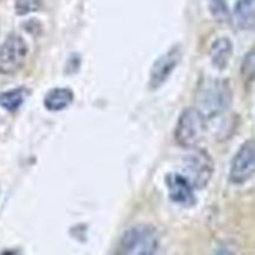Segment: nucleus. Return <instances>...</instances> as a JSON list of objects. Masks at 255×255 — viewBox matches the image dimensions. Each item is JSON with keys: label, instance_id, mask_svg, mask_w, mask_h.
<instances>
[{"label": "nucleus", "instance_id": "nucleus-8", "mask_svg": "<svg viewBox=\"0 0 255 255\" xmlns=\"http://www.w3.org/2000/svg\"><path fill=\"white\" fill-rule=\"evenodd\" d=\"M166 186L168 189L169 198L177 204L193 206L196 203L194 188L191 182L179 173H169L166 176Z\"/></svg>", "mask_w": 255, "mask_h": 255}, {"label": "nucleus", "instance_id": "nucleus-1", "mask_svg": "<svg viewBox=\"0 0 255 255\" xmlns=\"http://www.w3.org/2000/svg\"><path fill=\"white\" fill-rule=\"evenodd\" d=\"M232 102V91L227 80L208 77L199 85L196 109L207 120L226 112Z\"/></svg>", "mask_w": 255, "mask_h": 255}, {"label": "nucleus", "instance_id": "nucleus-5", "mask_svg": "<svg viewBox=\"0 0 255 255\" xmlns=\"http://www.w3.org/2000/svg\"><path fill=\"white\" fill-rule=\"evenodd\" d=\"M29 46L19 34H10L0 45V74L12 75L24 66Z\"/></svg>", "mask_w": 255, "mask_h": 255}, {"label": "nucleus", "instance_id": "nucleus-10", "mask_svg": "<svg viewBox=\"0 0 255 255\" xmlns=\"http://www.w3.org/2000/svg\"><path fill=\"white\" fill-rule=\"evenodd\" d=\"M74 101V92L66 87H55L50 90L44 99V106L52 112L62 111Z\"/></svg>", "mask_w": 255, "mask_h": 255}, {"label": "nucleus", "instance_id": "nucleus-2", "mask_svg": "<svg viewBox=\"0 0 255 255\" xmlns=\"http://www.w3.org/2000/svg\"><path fill=\"white\" fill-rule=\"evenodd\" d=\"M159 246L158 233L147 224L129 228L120 239L114 255H154Z\"/></svg>", "mask_w": 255, "mask_h": 255}, {"label": "nucleus", "instance_id": "nucleus-14", "mask_svg": "<svg viewBox=\"0 0 255 255\" xmlns=\"http://www.w3.org/2000/svg\"><path fill=\"white\" fill-rule=\"evenodd\" d=\"M242 77L247 84L255 79V47L246 55L242 64Z\"/></svg>", "mask_w": 255, "mask_h": 255}, {"label": "nucleus", "instance_id": "nucleus-6", "mask_svg": "<svg viewBox=\"0 0 255 255\" xmlns=\"http://www.w3.org/2000/svg\"><path fill=\"white\" fill-rule=\"evenodd\" d=\"M255 174V139L244 142L232 161L229 179L234 184H243Z\"/></svg>", "mask_w": 255, "mask_h": 255}, {"label": "nucleus", "instance_id": "nucleus-11", "mask_svg": "<svg viewBox=\"0 0 255 255\" xmlns=\"http://www.w3.org/2000/svg\"><path fill=\"white\" fill-rule=\"evenodd\" d=\"M237 24L242 29H252L255 26V0H237L234 7Z\"/></svg>", "mask_w": 255, "mask_h": 255}, {"label": "nucleus", "instance_id": "nucleus-7", "mask_svg": "<svg viewBox=\"0 0 255 255\" xmlns=\"http://www.w3.org/2000/svg\"><path fill=\"white\" fill-rule=\"evenodd\" d=\"M182 59V49L179 45H174L168 51L158 57L153 62L149 71L148 86L152 90H157L169 79L172 72L178 66Z\"/></svg>", "mask_w": 255, "mask_h": 255}, {"label": "nucleus", "instance_id": "nucleus-16", "mask_svg": "<svg viewBox=\"0 0 255 255\" xmlns=\"http://www.w3.org/2000/svg\"><path fill=\"white\" fill-rule=\"evenodd\" d=\"M213 255H237V253L232 247H229L228 244H226V246L219 247V248L214 252Z\"/></svg>", "mask_w": 255, "mask_h": 255}, {"label": "nucleus", "instance_id": "nucleus-15", "mask_svg": "<svg viewBox=\"0 0 255 255\" xmlns=\"http://www.w3.org/2000/svg\"><path fill=\"white\" fill-rule=\"evenodd\" d=\"M40 0H15V11L17 15H27L39 10Z\"/></svg>", "mask_w": 255, "mask_h": 255}, {"label": "nucleus", "instance_id": "nucleus-9", "mask_svg": "<svg viewBox=\"0 0 255 255\" xmlns=\"http://www.w3.org/2000/svg\"><path fill=\"white\" fill-rule=\"evenodd\" d=\"M233 55V44L228 37L223 36L217 39L211 46V60L214 67L224 70L228 66Z\"/></svg>", "mask_w": 255, "mask_h": 255}, {"label": "nucleus", "instance_id": "nucleus-17", "mask_svg": "<svg viewBox=\"0 0 255 255\" xmlns=\"http://www.w3.org/2000/svg\"><path fill=\"white\" fill-rule=\"evenodd\" d=\"M0 255H21L19 253V252H16V251H6V252H4V253H1Z\"/></svg>", "mask_w": 255, "mask_h": 255}, {"label": "nucleus", "instance_id": "nucleus-4", "mask_svg": "<svg viewBox=\"0 0 255 255\" xmlns=\"http://www.w3.org/2000/svg\"><path fill=\"white\" fill-rule=\"evenodd\" d=\"M214 163L208 152L196 149L183 161V176L191 182L194 189H202L211 182Z\"/></svg>", "mask_w": 255, "mask_h": 255}, {"label": "nucleus", "instance_id": "nucleus-3", "mask_svg": "<svg viewBox=\"0 0 255 255\" xmlns=\"http://www.w3.org/2000/svg\"><path fill=\"white\" fill-rule=\"evenodd\" d=\"M207 119L196 109H186L177 122L176 137L177 143L186 149H193L203 141L206 132Z\"/></svg>", "mask_w": 255, "mask_h": 255}, {"label": "nucleus", "instance_id": "nucleus-13", "mask_svg": "<svg viewBox=\"0 0 255 255\" xmlns=\"http://www.w3.org/2000/svg\"><path fill=\"white\" fill-rule=\"evenodd\" d=\"M209 10L219 22L229 21V9L226 0H209Z\"/></svg>", "mask_w": 255, "mask_h": 255}, {"label": "nucleus", "instance_id": "nucleus-12", "mask_svg": "<svg viewBox=\"0 0 255 255\" xmlns=\"http://www.w3.org/2000/svg\"><path fill=\"white\" fill-rule=\"evenodd\" d=\"M27 91L24 87L9 90L0 94V106L9 112H14L24 104Z\"/></svg>", "mask_w": 255, "mask_h": 255}]
</instances>
